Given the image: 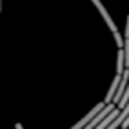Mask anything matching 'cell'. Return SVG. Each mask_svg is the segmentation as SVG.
<instances>
[{"mask_svg":"<svg viewBox=\"0 0 129 129\" xmlns=\"http://www.w3.org/2000/svg\"><path fill=\"white\" fill-rule=\"evenodd\" d=\"M91 2L94 4V7L100 11V15H102V18L106 20V24H107V27L113 31V35H115V42H116V46L120 47V49H124V37L120 35V31H118V27H116V24L113 22V18H111V15H109V11L104 7V4L100 2V0H91Z\"/></svg>","mask_w":129,"mask_h":129,"instance_id":"cell-1","label":"cell"},{"mask_svg":"<svg viewBox=\"0 0 129 129\" xmlns=\"http://www.w3.org/2000/svg\"><path fill=\"white\" fill-rule=\"evenodd\" d=\"M124 40H129V15H127V20H125V35Z\"/></svg>","mask_w":129,"mask_h":129,"instance_id":"cell-3","label":"cell"},{"mask_svg":"<svg viewBox=\"0 0 129 129\" xmlns=\"http://www.w3.org/2000/svg\"><path fill=\"white\" fill-rule=\"evenodd\" d=\"M0 11H2V0H0Z\"/></svg>","mask_w":129,"mask_h":129,"instance_id":"cell-4","label":"cell"},{"mask_svg":"<svg viewBox=\"0 0 129 129\" xmlns=\"http://www.w3.org/2000/svg\"><path fill=\"white\" fill-rule=\"evenodd\" d=\"M125 69V55H124V49H118V55H116V75H122Z\"/></svg>","mask_w":129,"mask_h":129,"instance_id":"cell-2","label":"cell"}]
</instances>
